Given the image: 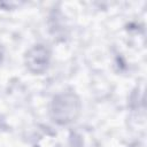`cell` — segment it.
I'll return each mask as SVG.
<instances>
[{
  "label": "cell",
  "mask_w": 147,
  "mask_h": 147,
  "mask_svg": "<svg viewBox=\"0 0 147 147\" xmlns=\"http://www.w3.org/2000/svg\"><path fill=\"white\" fill-rule=\"evenodd\" d=\"M52 60V51L45 44L31 46L24 55V64L33 75H42L47 71Z\"/></svg>",
  "instance_id": "cell-2"
},
{
  "label": "cell",
  "mask_w": 147,
  "mask_h": 147,
  "mask_svg": "<svg viewBox=\"0 0 147 147\" xmlns=\"http://www.w3.org/2000/svg\"><path fill=\"white\" fill-rule=\"evenodd\" d=\"M1 59H2V49L0 47V61H1Z\"/></svg>",
  "instance_id": "cell-3"
},
{
  "label": "cell",
  "mask_w": 147,
  "mask_h": 147,
  "mask_svg": "<svg viewBox=\"0 0 147 147\" xmlns=\"http://www.w3.org/2000/svg\"><path fill=\"white\" fill-rule=\"evenodd\" d=\"M82 111V101L74 91H63L55 94L49 105L51 119L61 126L75 123Z\"/></svg>",
  "instance_id": "cell-1"
}]
</instances>
